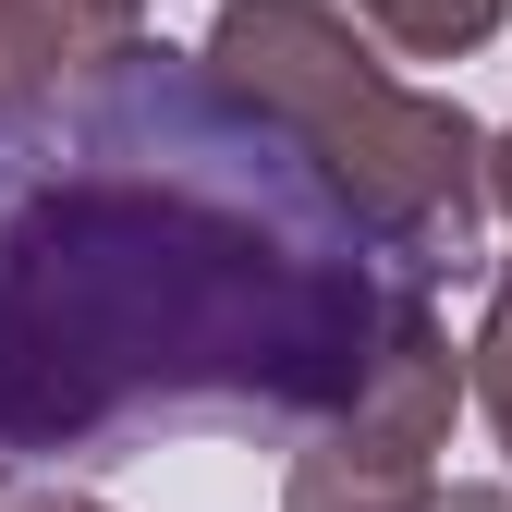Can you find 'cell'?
Listing matches in <instances>:
<instances>
[{
    "instance_id": "9",
    "label": "cell",
    "mask_w": 512,
    "mask_h": 512,
    "mask_svg": "<svg viewBox=\"0 0 512 512\" xmlns=\"http://www.w3.org/2000/svg\"><path fill=\"white\" fill-rule=\"evenodd\" d=\"M439 512H512V488H439Z\"/></svg>"
},
{
    "instance_id": "5",
    "label": "cell",
    "mask_w": 512,
    "mask_h": 512,
    "mask_svg": "<svg viewBox=\"0 0 512 512\" xmlns=\"http://www.w3.org/2000/svg\"><path fill=\"white\" fill-rule=\"evenodd\" d=\"M342 13L391 49V61H476L512 25V0H342Z\"/></svg>"
},
{
    "instance_id": "2",
    "label": "cell",
    "mask_w": 512,
    "mask_h": 512,
    "mask_svg": "<svg viewBox=\"0 0 512 512\" xmlns=\"http://www.w3.org/2000/svg\"><path fill=\"white\" fill-rule=\"evenodd\" d=\"M208 61L220 86H244L256 110L305 135V159L391 232L427 281H464L500 208H488V135L464 98L403 86L342 0H220L208 13Z\"/></svg>"
},
{
    "instance_id": "1",
    "label": "cell",
    "mask_w": 512,
    "mask_h": 512,
    "mask_svg": "<svg viewBox=\"0 0 512 512\" xmlns=\"http://www.w3.org/2000/svg\"><path fill=\"white\" fill-rule=\"evenodd\" d=\"M439 281L208 49L0 110V476H98L159 439L305 452Z\"/></svg>"
},
{
    "instance_id": "8",
    "label": "cell",
    "mask_w": 512,
    "mask_h": 512,
    "mask_svg": "<svg viewBox=\"0 0 512 512\" xmlns=\"http://www.w3.org/2000/svg\"><path fill=\"white\" fill-rule=\"evenodd\" d=\"M488 208H500V232H512V122L488 135Z\"/></svg>"
},
{
    "instance_id": "4",
    "label": "cell",
    "mask_w": 512,
    "mask_h": 512,
    "mask_svg": "<svg viewBox=\"0 0 512 512\" xmlns=\"http://www.w3.org/2000/svg\"><path fill=\"white\" fill-rule=\"evenodd\" d=\"M122 49H147V0H0V110L86 86Z\"/></svg>"
},
{
    "instance_id": "3",
    "label": "cell",
    "mask_w": 512,
    "mask_h": 512,
    "mask_svg": "<svg viewBox=\"0 0 512 512\" xmlns=\"http://www.w3.org/2000/svg\"><path fill=\"white\" fill-rule=\"evenodd\" d=\"M464 354L452 330H439V305H415L391 354H378V378L305 439V452L281 464V512H439V452H452V415H464Z\"/></svg>"
},
{
    "instance_id": "6",
    "label": "cell",
    "mask_w": 512,
    "mask_h": 512,
    "mask_svg": "<svg viewBox=\"0 0 512 512\" xmlns=\"http://www.w3.org/2000/svg\"><path fill=\"white\" fill-rule=\"evenodd\" d=\"M464 378H476V415H488V439L512 452V281H500V293H488V317H476Z\"/></svg>"
},
{
    "instance_id": "7",
    "label": "cell",
    "mask_w": 512,
    "mask_h": 512,
    "mask_svg": "<svg viewBox=\"0 0 512 512\" xmlns=\"http://www.w3.org/2000/svg\"><path fill=\"white\" fill-rule=\"evenodd\" d=\"M0 512H110V500H98V488H74V476H37V488L0 500Z\"/></svg>"
}]
</instances>
